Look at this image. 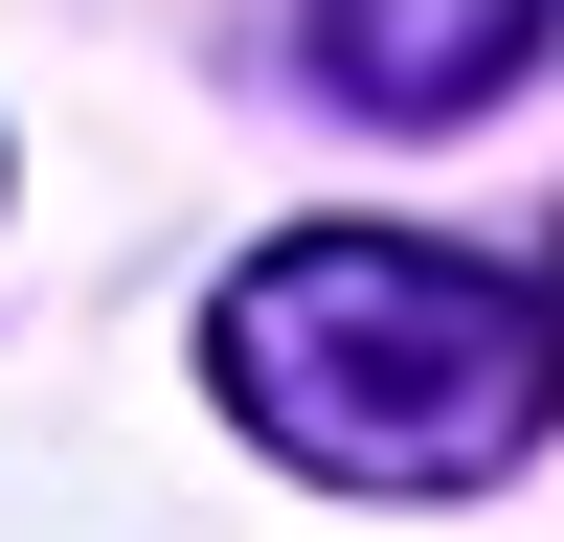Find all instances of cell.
Listing matches in <instances>:
<instances>
[{"label": "cell", "instance_id": "obj_2", "mask_svg": "<svg viewBox=\"0 0 564 542\" xmlns=\"http://www.w3.org/2000/svg\"><path fill=\"white\" fill-rule=\"evenodd\" d=\"M542 45H564V0H316V90H339V113H384V136L497 113Z\"/></svg>", "mask_w": 564, "mask_h": 542}, {"label": "cell", "instance_id": "obj_1", "mask_svg": "<svg viewBox=\"0 0 564 542\" xmlns=\"http://www.w3.org/2000/svg\"><path fill=\"white\" fill-rule=\"evenodd\" d=\"M204 384L249 406V452H294L339 497H475V475L542 452L564 339H542V294H497L430 226H294V249L226 271Z\"/></svg>", "mask_w": 564, "mask_h": 542}, {"label": "cell", "instance_id": "obj_3", "mask_svg": "<svg viewBox=\"0 0 564 542\" xmlns=\"http://www.w3.org/2000/svg\"><path fill=\"white\" fill-rule=\"evenodd\" d=\"M542 339H564V316H542Z\"/></svg>", "mask_w": 564, "mask_h": 542}]
</instances>
